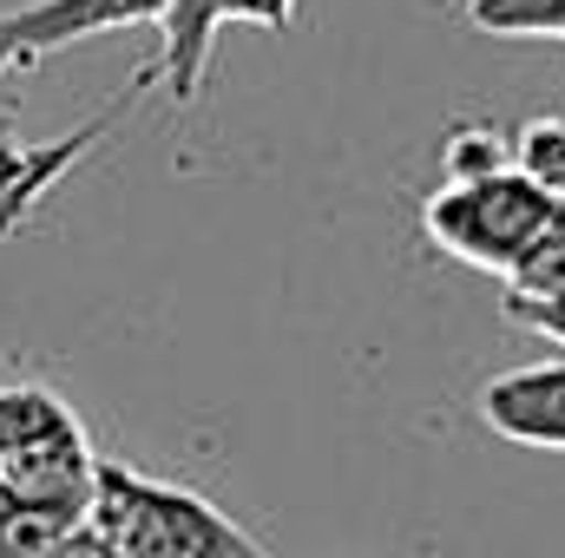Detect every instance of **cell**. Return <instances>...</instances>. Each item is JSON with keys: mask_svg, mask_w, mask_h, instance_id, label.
I'll list each match as a JSON object with an SVG mask.
<instances>
[{"mask_svg": "<svg viewBox=\"0 0 565 558\" xmlns=\"http://www.w3.org/2000/svg\"><path fill=\"white\" fill-rule=\"evenodd\" d=\"M86 526H99L119 558H270L257 533H244L224 506L191 486L151 480L126 460H99Z\"/></svg>", "mask_w": 565, "mask_h": 558, "instance_id": "6da1fadb", "label": "cell"}, {"mask_svg": "<svg viewBox=\"0 0 565 558\" xmlns=\"http://www.w3.org/2000/svg\"><path fill=\"white\" fill-rule=\"evenodd\" d=\"M553 211H559V197L540 191L520 164H507V171H487V178H447L422 204V230L454 264L507 277L513 257L546 230Z\"/></svg>", "mask_w": 565, "mask_h": 558, "instance_id": "7a4b0ae2", "label": "cell"}, {"mask_svg": "<svg viewBox=\"0 0 565 558\" xmlns=\"http://www.w3.org/2000/svg\"><path fill=\"white\" fill-rule=\"evenodd\" d=\"M93 473H99V453L86 440V420L53 388H40V382H7L0 388V486L7 493L86 513Z\"/></svg>", "mask_w": 565, "mask_h": 558, "instance_id": "3957f363", "label": "cell"}, {"mask_svg": "<svg viewBox=\"0 0 565 558\" xmlns=\"http://www.w3.org/2000/svg\"><path fill=\"white\" fill-rule=\"evenodd\" d=\"M164 0H26V7H0V53L13 66H33L73 40L113 33V26H158Z\"/></svg>", "mask_w": 565, "mask_h": 558, "instance_id": "277c9868", "label": "cell"}, {"mask_svg": "<svg viewBox=\"0 0 565 558\" xmlns=\"http://www.w3.org/2000/svg\"><path fill=\"white\" fill-rule=\"evenodd\" d=\"M480 420L513 440V447H540V453H565V362H540V368H513L493 375L480 388Z\"/></svg>", "mask_w": 565, "mask_h": 558, "instance_id": "5b68a950", "label": "cell"}, {"mask_svg": "<svg viewBox=\"0 0 565 558\" xmlns=\"http://www.w3.org/2000/svg\"><path fill=\"white\" fill-rule=\"evenodd\" d=\"M13 73V60L0 53V79ZM93 151V132L79 126V132H66V139L53 144H20L13 132H7V119H0V237H13L26 217H33V204L79 164Z\"/></svg>", "mask_w": 565, "mask_h": 558, "instance_id": "8992f818", "label": "cell"}, {"mask_svg": "<svg viewBox=\"0 0 565 558\" xmlns=\"http://www.w3.org/2000/svg\"><path fill=\"white\" fill-rule=\"evenodd\" d=\"M86 513L79 506H53V500H20L0 486V558H46Z\"/></svg>", "mask_w": 565, "mask_h": 558, "instance_id": "52a82bcc", "label": "cell"}, {"mask_svg": "<svg viewBox=\"0 0 565 558\" xmlns=\"http://www.w3.org/2000/svg\"><path fill=\"white\" fill-rule=\"evenodd\" d=\"M507 296H565V204L546 217V230L513 257L507 270Z\"/></svg>", "mask_w": 565, "mask_h": 558, "instance_id": "ba28073f", "label": "cell"}, {"mask_svg": "<svg viewBox=\"0 0 565 558\" xmlns=\"http://www.w3.org/2000/svg\"><path fill=\"white\" fill-rule=\"evenodd\" d=\"M467 20L500 40H559L565 0H467Z\"/></svg>", "mask_w": 565, "mask_h": 558, "instance_id": "9c48e42d", "label": "cell"}, {"mask_svg": "<svg viewBox=\"0 0 565 558\" xmlns=\"http://www.w3.org/2000/svg\"><path fill=\"white\" fill-rule=\"evenodd\" d=\"M513 164L565 204V119H526L513 132Z\"/></svg>", "mask_w": 565, "mask_h": 558, "instance_id": "30bf717a", "label": "cell"}, {"mask_svg": "<svg viewBox=\"0 0 565 558\" xmlns=\"http://www.w3.org/2000/svg\"><path fill=\"white\" fill-rule=\"evenodd\" d=\"M440 164H447V178H487V171H507V164H513V132H500V126H460V132H447Z\"/></svg>", "mask_w": 565, "mask_h": 558, "instance_id": "8fae6325", "label": "cell"}, {"mask_svg": "<svg viewBox=\"0 0 565 558\" xmlns=\"http://www.w3.org/2000/svg\"><path fill=\"white\" fill-rule=\"evenodd\" d=\"M500 309H507V322H520V329H533V335L565 348V296H507Z\"/></svg>", "mask_w": 565, "mask_h": 558, "instance_id": "7c38bea8", "label": "cell"}, {"mask_svg": "<svg viewBox=\"0 0 565 558\" xmlns=\"http://www.w3.org/2000/svg\"><path fill=\"white\" fill-rule=\"evenodd\" d=\"M224 7V26L244 20V26H264V33H282L296 20V0H217Z\"/></svg>", "mask_w": 565, "mask_h": 558, "instance_id": "4fadbf2b", "label": "cell"}, {"mask_svg": "<svg viewBox=\"0 0 565 558\" xmlns=\"http://www.w3.org/2000/svg\"><path fill=\"white\" fill-rule=\"evenodd\" d=\"M46 558H119V546H113L99 526H86V519H79V526H73V533H66Z\"/></svg>", "mask_w": 565, "mask_h": 558, "instance_id": "5bb4252c", "label": "cell"}, {"mask_svg": "<svg viewBox=\"0 0 565 558\" xmlns=\"http://www.w3.org/2000/svg\"><path fill=\"white\" fill-rule=\"evenodd\" d=\"M559 40H565V26H559Z\"/></svg>", "mask_w": 565, "mask_h": 558, "instance_id": "9a60e30c", "label": "cell"}]
</instances>
